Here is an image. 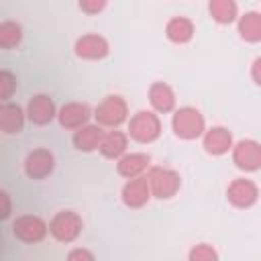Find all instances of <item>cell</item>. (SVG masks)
<instances>
[{
  "label": "cell",
  "mask_w": 261,
  "mask_h": 261,
  "mask_svg": "<svg viewBox=\"0 0 261 261\" xmlns=\"http://www.w3.org/2000/svg\"><path fill=\"white\" fill-rule=\"evenodd\" d=\"M171 128L175 133V137L184 139V141H194L198 137H204L206 133V120L202 116V112L194 106H181L173 112L171 118Z\"/></svg>",
  "instance_id": "6da1fadb"
},
{
  "label": "cell",
  "mask_w": 261,
  "mask_h": 261,
  "mask_svg": "<svg viewBox=\"0 0 261 261\" xmlns=\"http://www.w3.org/2000/svg\"><path fill=\"white\" fill-rule=\"evenodd\" d=\"M94 118L96 124H100L102 128H118L122 122L128 120V104L122 96L110 94L94 108Z\"/></svg>",
  "instance_id": "7a4b0ae2"
},
{
  "label": "cell",
  "mask_w": 261,
  "mask_h": 261,
  "mask_svg": "<svg viewBox=\"0 0 261 261\" xmlns=\"http://www.w3.org/2000/svg\"><path fill=\"white\" fill-rule=\"evenodd\" d=\"M161 135V120L153 110H139L128 120V137L137 143H153Z\"/></svg>",
  "instance_id": "3957f363"
},
{
  "label": "cell",
  "mask_w": 261,
  "mask_h": 261,
  "mask_svg": "<svg viewBox=\"0 0 261 261\" xmlns=\"http://www.w3.org/2000/svg\"><path fill=\"white\" fill-rule=\"evenodd\" d=\"M151 194L159 200L173 198L181 188V175L171 167H151L147 171Z\"/></svg>",
  "instance_id": "277c9868"
},
{
  "label": "cell",
  "mask_w": 261,
  "mask_h": 261,
  "mask_svg": "<svg viewBox=\"0 0 261 261\" xmlns=\"http://www.w3.org/2000/svg\"><path fill=\"white\" fill-rule=\"evenodd\" d=\"M82 216L73 210H59L49 220V234L59 243H73L82 232Z\"/></svg>",
  "instance_id": "5b68a950"
},
{
  "label": "cell",
  "mask_w": 261,
  "mask_h": 261,
  "mask_svg": "<svg viewBox=\"0 0 261 261\" xmlns=\"http://www.w3.org/2000/svg\"><path fill=\"white\" fill-rule=\"evenodd\" d=\"M232 163L241 171H259L261 169V143L255 139H241L232 147Z\"/></svg>",
  "instance_id": "8992f818"
},
{
  "label": "cell",
  "mask_w": 261,
  "mask_h": 261,
  "mask_svg": "<svg viewBox=\"0 0 261 261\" xmlns=\"http://www.w3.org/2000/svg\"><path fill=\"white\" fill-rule=\"evenodd\" d=\"M12 232L22 243H41L49 232V224L37 214H22L12 222Z\"/></svg>",
  "instance_id": "52a82bcc"
},
{
  "label": "cell",
  "mask_w": 261,
  "mask_h": 261,
  "mask_svg": "<svg viewBox=\"0 0 261 261\" xmlns=\"http://www.w3.org/2000/svg\"><path fill=\"white\" fill-rule=\"evenodd\" d=\"M226 200L234 206V208H251L257 204L259 200V188L253 179H247V177H237L228 184L226 188Z\"/></svg>",
  "instance_id": "ba28073f"
},
{
  "label": "cell",
  "mask_w": 261,
  "mask_h": 261,
  "mask_svg": "<svg viewBox=\"0 0 261 261\" xmlns=\"http://www.w3.org/2000/svg\"><path fill=\"white\" fill-rule=\"evenodd\" d=\"M92 116H94V112H92V108L86 102H67L57 112L59 124L63 128H67V130H77V128L90 124L88 120Z\"/></svg>",
  "instance_id": "9c48e42d"
},
{
  "label": "cell",
  "mask_w": 261,
  "mask_h": 261,
  "mask_svg": "<svg viewBox=\"0 0 261 261\" xmlns=\"http://www.w3.org/2000/svg\"><path fill=\"white\" fill-rule=\"evenodd\" d=\"M151 186H149V179L147 175H141V177H135V179H126V184L122 186V192H120V198H122V204L130 210H137V208H143L149 200H151Z\"/></svg>",
  "instance_id": "30bf717a"
},
{
  "label": "cell",
  "mask_w": 261,
  "mask_h": 261,
  "mask_svg": "<svg viewBox=\"0 0 261 261\" xmlns=\"http://www.w3.org/2000/svg\"><path fill=\"white\" fill-rule=\"evenodd\" d=\"M55 169V157L49 149H33L24 159V173L31 179H45Z\"/></svg>",
  "instance_id": "8fae6325"
},
{
  "label": "cell",
  "mask_w": 261,
  "mask_h": 261,
  "mask_svg": "<svg viewBox=\"0 0 261 261\" xmlns=\"http://www.w3.org/2000/svg\"><path fill=\"white\" fill-rule=\"evenodd\" d=\"M75 55L80 59H88V61H98V59H104L110 51L108 47V41L98 35V33H88V35H82L77 41H75Z\"/></svg>",
  "instance_id": "7c38bea8"
},
{
  "label": "cell",
  "mask_w": 261,
  "mask_h": 261,
  "mask_svg": "<svg viewBox=\"0 0 261 261\" xmlns=\"http://www.w3.org/2000/svg\"><path fill=\"white\" fill-rule=\"evenodd\" d=\"M57 108H55V102L51 96L47 94H35L29 104H27V118L33 122V124H49L53 118H57Z\"/></svg>",
  "instance_id": "4fadbf2b"
},
{
  "label": "cell",
  "mask_w": 261,
  "mask_h": 261,
  "mask_svg": "<svg viewBox=\"0 0 261 261\" xmlns=\"http://www.w3.org/2000/svg\"><path fill=\"white\" fill-rule=\"evenodd\" d=\"M202 145H204V151L208 155H214V157H220L228 151H232L234 147V141H232V133L224 126H212V128H206L204 137H202Z\"/></svg>",
  "instance_id": "5bb4252c"
},
{
  "label": "cell",
  "mask_w": 261,
  "mask_h": 261,
  "mask_svg": "<svg viewBox=\"0 0 261 261\" xmlns=\"http://www.w3.org/2000/svg\"><path fill=\"white\" fill-rule=\"evenodd\" d=\"M151 169V157L147 153H126L116 161V171L118 175L126 179H135L145 175V171Z\"/></svg>",
  "instance_id": "9a60e30c"
},
{
  "label": "cell",
  "mask_w": 261,
  "mask_h": 261,
  "mask_svg": "<svg viewBox=\"0 0 261 261\" xmlns=\"http://www.w3.org/2000/svg\"><path fill=\"white\" fill-rule=\"evenodd\" d=\"M128 133H122L118 128H112V130H106L104 133V139L100 143V153L106 157V159H120L126 155V149H128Z\"/></svg>",
  "instance_id": "2e32d148"
},
{
  "label": "cell",
  "mask_w": 261,
  "mask_h": 261,
  "mask_svg": "<svg viewBox=\"0 0 261 261\" xmlns=\"http://www.w3.org/2000/svg\"><path fill=\"white\" fill-rule=\"evenodd\" d=\"M24 120H27V110H22V106L12 104V102H2V106H0L2 133H6V135L20 133L24 128Z\"/></svg>",
  "instance_id": "e0dca14e"
},
{
  "label": "cell",
  "mask_w": 261,
  "mask_h": 261,
  "mask_svg": "<svg viewBox=\"0 0 261 261\" xmlns=\"http://www.w3.org/2000/svg\"><path fill=\"white\" fill-rule=\"evenodd\" d=\"M149 102L155 112H171L175 108V92L165 82H153L149 86Z\"/></svg>",
  "instance_id": "ac0fdd59"
},
{
  "label": "cell",
  "mask_w": 261,
  "mask_h": 261,
  "mask_svg": "<svg viewBox=\"0 0 261 261\" xmlns=\"http://www.w3.org/2000/svg\"><path fill=\"white\" fill-rule=\"evenodd\" d=\"M104 133L106 130L100 124H86L73 133V147L82 153H92V151L100 149Z\"/></svg>",
  "instance_id": "d6986e66"
},
{
  "label": "cell",
  "mask_w": 261,
  "mask_h": 261,
  "mask_svg": "<svg viewBox=\"0 0 261 261\" xmlns=\"http://www.w3.org/2000/svg\"><path fill=\"white\" fill-rule=\"evenodd\" d=\"M196 29H194V22L188 18V16H173L167 20L165 24V37L175 43V45H184V43H190L192 37H194Z\"/></svg>",
  "instance_id": "ffe728a7"
},
{
  "label": "cell",
  "mask_w": 261,
  "mask_h": 261,
  "mask_svg": "<svg viewBox=\"0 0 261 261\" xmlns=\"http://www.w3.org/2000/svg\"><path fill=\"white\" fill-rule=\"evenodd\" d=\"M239 37L247 43H259L261 41V12L249 10L237 20Z\"/></svg>",
  "instance_id": "44dd1931"
},
{
  "label": "cell",
  "mask_w": 261,
  "mask_h": 261,
  "mask_svg": "<svg viewBox=\"0 0 261 261\" xmlns=\"http://www.w3.org/2000/svg\"><path fill=\"white\" fill-rule=\"evenodd\" d=\"M208 12L214 22L218 24H230L239 20V6L232 0H210Z\"/></svg>",
  "instance_id": "7402d4cb"
},
{
  "label": "cell",
  "mask_w": 261,
  "mask_h": 261,
  "mask_svg": "<svg viewBox=\"0 0 261 261\" xmlns=\"http://www.w3.org/2000/svg\"><path fill=\"white\" fill-rule=\"evenodd\" d=\"M22 41V27L12 20L0 22V47L2 49H12Z\"/></svg>",
  "instance_id": "603a6c76"
},
{
  "label": "cell",
  "mask_w": 261,
  "mask_h": 261,
  "mask_svg": "<svg viewBox=\"0 0 261 261\" xmlns=\"http://www.w3.org/2000/svg\"><path fill=\"white\" fill-rule=\"evenodd\" d=\"M188 261H218V253L212 245L208 243H198L190 249Z\"/></svg>",
  "instance_id": "cb8c5ba5"
},
{
  "label": "cell",
  "mask_w": 261,
  "mask_h": 261,
  "mask_svg": "<svg viewBox=\"0 0 261 261\" xmlns=\"http://www.w3.org/2000/svg\"><path fill=\"white\" fill-rule=\"evenodd\" d=\"M14 90H16V77L8 69H2L0 71V100L8 102V98L12 96Z\"/></svg>",
  "instance_id": "d4e9b609"
},
{
  "label": "cell",
  "mask_w": 261,
  "mask_h": 261,
  "mask_svg": "<svg viewBox=\"0 0 261 261\" xmlns=\"http://www.w3.org/2000/svg\"><path fill=\"white\" fill-rule=\"evenodd\" d=\"M67 261H96L94 253L90 249H84V247H75L67 253Z\"/></svg>",
  "instance_id": "484cf974"
},
{
  "label": "cell",
  "mask_w": 261,
  "mask_h": 261,
  "mask_svg": "<svg viewBox=\"0 0 261 261\" xmlns=\"http://www.w3.org/2000/svg\"><path fill=\"white\" fill-rule=\"evenodd\" d=\"M106 8V2L104 0H82L80 2V10L86 12V14H96L100 10Z\"/></svg>",
  "instance_id": "4316f807"
},
{
  "label": "cell",
  "mask_w": 261,
  "mask_h": 261,
  "mask_svg": "<svg viewBox=\"0 0 261 261\" xmlns=\"http://www.w3.org/2000/svg\"><path fill=\"white\" fill-rule=\"evenodd\" d=\"M251 77H253V82L257 86H261V57H257L253 61V65H251Z\"/></svg>",
  "instance_id": "83f0119b"
},
{
  "label": "cell",
  "mask_w": 261,
  "mask_h": 261,
  "mask_svg": "<svg viewBox=\"0 0 261 261\" xmlns=\"http://www.w3.org/2000/svg\"><path fill=\"white\" fill-rule=\"evenodd\" d=\"M0 198H2V218H8V214H10V200H8V194L2 192Z\"/></svg>",
  "instance_id": "f1b7e54d"
}]
</instances>
